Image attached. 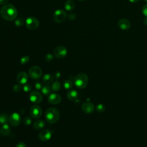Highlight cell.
Returning <instances> with one entry per match:
<instances>
[{
  "label": "cell",
  "instance_id": "cell-41",
  "mask_svg": "<svg viewBox=\"0 0 147 147\" xmlns=\"http://www.w3.org/2000/svg\"><path fill=\"white\" fill-rule=\"evenodd\" d=\"M1 134H2V133H1V129H0V136H1Z\"/></svg>",
  "mask_w": 147,
  "mask_h": 147
},
{
  "label": "cell",
  "instance_id": "cell-24",
  "mask_svg": "<svg viewBox=\"0 0 147 147\" xmlns=\"http://www.w3.org/2000/svg\"><path fill=\"white\" fill-rule=\"evenodd\" d=\"M63 87L66 90H70L73 87V83L71 80H65L63 82Z\"/></svg>",
  "mask_w": 147,
  "mask_h": 147
},
{
  "label": "cell",
  "instance_id": "cell-26",
  "mask_svg": "<svg viewBox=\"0 0 147 147\" xmlns=\"http://www.w3.org/2000/svg\"><path fill=\"white\" fill-rule=\"evenodd\" d=\"M23 90L25 92H29L32 90V86L30 84L25 83V84H24V85L23 86Z\"/></svg>",
  "mask_w": 147,
  "mask_h": 147
},
{
  "label": "cell",
  "instance_id": "cell-23",
  "mask_svg": "<svg viewBox=\"0 0 147 147\" xmlns=\"http://www.w3.org/2000/svg\"><path fill=\"white\" fill-rule=\"evenodd\" d=\"M9 120V117L6 114H0V123L1 124H6Z\"/></svg>",
  "mask_w": 147,
  "mask_h": 147
},
{
  "label": "cell",
  "instance_id": "cell-14",
  "mask_svg": "<svg viewBox=\"0 0 147 147\" xmlns=\"http://www.w3.org/2000/svg\"><path fill=\"white\" fill-rule=\"evenodd\" d=\"M28 75L24 71L20 72L16 77L17 81L21 84H24L26 83V82L28 80Z\"/></svg>",
  "mask_w": 147,
  "mask_h": 147
},
{
  "label": "cell",
  "instance_id": "cell-18",
  "mask_svg": "<svg viewBox=\"0 0 147 147\" xmlns=\"http://www.w3.org/2000/svg\"><path fill=\"white\" fill-rule=\"evenodd\" d=\"M45 125V122L41 119L36 121L33 123V127L36 130H39L42 129Z\"/></svg>",
  "mask_w": 147,
  "mask_h": 147
},
{
  "label": "cell",
  "instance_id": "cell-19",
  "mask_svg": "<svg viewBox=\"0 0 147 147\" xmlns=\"http://www.w3.org/2000/svg\"><path fill=\"white\" fill-rule=\"evenodd\" d=\"M53 76L49 74H45L42 77V81L45 84H49L53 82Z\"/></svg>",
  "mask_w": 147,
  "mask_h": 147
},
{
  "label": "cell",
  "instance_id": "cell-31",
  "mask_svg": "<svg viewBox=\"0 0 147 147\" xmlns=\"http://www.w3.org/2000/svg\"><path fill=\"white\" fill-rule=\"evenodd\" d=\"M14 24L17 26H22L23 25V24H24V20H22V18H19L18 19H16V20L14 22Z\"/></svg>",
  "mask_w": 147,
  "mask_h": 147
},
{
  "label": "cell",
  "instance_id": "cell-37",
  "mask_svg": "<svg viewBox=\"0 0 147 147\" xmlns=\"http://www.w3.org/2000/svg\"><path fill=\"white\" fill-rule=\"evenodd\" d=\"M9 0H0V5H4Z\"/></svg>",
  "mask_w": 147,
  "mask_h": 147
},
{
  "label": "cell",
  "instance_id": "cell-28",
  "mask_svg": "<svg viewBox=\"0 0 147 147\" xmlns=\"http://www.w3.org/2000/svg\"><path fill=\"white\" fill-rule=\"evenodd\" d=\"M21 88H22V87H21V84H15V85L13 86V91L15 92H19L21 91Z\"/></svg>",
  "mask_w": 147,
  "mask_h": 147
},
{
  "label": "cell",
  "instance_id": "cell-6",
  "mask_svg": "<svg viewBox=\"0 0 147 147\" xmlns=\"http://www.w3.org/2000/svg\"><path fill=\"white\" fill-rule=\"evenodd\" d=\"M53 55L57 58H64L67 55V49L64 46L60 45L56 47L53 50Z\"/></svg>",
  "mask_w": 147,
  "mask_h": 147
},
{
  "label": "cell",
  "instance_id": "cell-13",
  "mask_svg": "<svg viewBox=\"0 0 147 147\" xmlns=\"http://www.w3.org/2000/svg\"><path fill=\"white\" fill-rule=\"evenodd\" d=\"M95 107L93 103L87 102H84L82 105V109L83 111L86 114H91L92 113L94 110Z\"/></svg>",
  "mask_w": 147,
  "mask_h": 147
},
{
  "label": "cell",
  "instance_id": "cell-22",
  "mask_svg": "<svg viewBox=\"0 0 147 147\" xmlns=\"http://www.w3.org/2000/svg\"><path fill=\"white\" fill-rule=\"evenodd\" d=\"M51 88H52V90L53 91H55V92L58 91L60 90V89L61 88V84L59 82H58L57 80H56L53 82Z\"/></svg>",
  "mask_w": 147,
  "mask_h": 147
},
{
  "label": "cell",
  "instance_id": "cell-21",
  "mask_svg": "<svg viewBox=\"0 0 147 147\" xmlns=\"http://www.w3.org/2000/svg\"><path fill=\"white\" fill-rule=\"evenodd\" d=\"M41 92L44 95H48L51 94L52 92V88L48 84H46L45 86H43L41 88Z\"/></svg>",
  "mask_w": 147,
  "mask_h": 147
},
{
  "label": "cell",
  "instance_id": "cell-35",
  "mask_svg": "<svg viewBox=\"0 0 147 147\" xmlns=\"http://www.w3.org/2000/svg\"><path fill=\"white\" fill-rule=\"evenodd\" d=\"M61 76V73L59 71H56L55 74H54V78L57 80L59 79Z\"/></svg>",
  "mask_w": 147,
  "mask_h": 147
},
{
  "label": "cell",
  "instance_id": "cell-32",
  "mask_svg": "<svg viewBox=\"0 0 147 147\" xmlns=\"http://www.w3.org/2000/svg\"><path fill=\"white\" fill-rule=\"evenodd\" d=\"M45 60L47 62H50V61H52L53 60V55L51 54V53H48V54L46 55V56L45 57Z\"/></svg>",
  "mask_w": 147,
  "mask_h": 147
},
{
  "label": "cell",
  "instance_id": "cell-33",
  "mask_svg": "<svg viewBox=\"0 0 147 147\" xmlns=\"http://www.w3.org/2000/svg\"><path fill=\"white\" fill-rule=\"evenodd\" d=\"M68 18L70 20H74L76 18V15L74 13H71L68 15Z\"/></svg>",
  "mask_w": 147,
  "mask_h": 147
},
{
  "label": "cell",
  "instance_id": "cell-9",
  "mask_svg": "<svg viewBox=\"0 0 147 147\" xmlns=\"http://www.w3.org/2000/svg\"><path fill=\"white\" fill-rule=\"evenodd\" d=\"M29 99L32 103H40L42 100V95L38 91H32L30 93Z\"/></svg>",
  "mask_w": 147,
  "mask_h": 147
},
{
  "label": "cell",
  "instance_id": "cell-39",
  "mask_svg": "<svg viewBox=\"0 0 147 147\" xmlns=\"http://www.w3.org/2000/svg\"><path fill=\"white\" fill-rule=\"evenodd\" d=\"M130 2H133V3H134V2H138L139 0H129Z\"/></svg>",
  "mask_w": 147,
  "mask_h": 147
},
{
  "label": "cell",
  "instance_id": "cell-15",
  "mask_svg": "<svg viewBox=\"0 0 147 147\" xmlns=\"http://www.w3.org/2000/svg\"><path fill=\"white\" fill-rule=\"evenodd\" d=\"M118 27L122 30H127L131 26L130 22L126 18H121L118 22Z\"/></svg>",
  "mask_w": 147,
  "mask_h": 147
},
{
  "label": "cell",
  "instance_id": "cell-42",
  "mask_svg": "<svg viewBox=\"0 0 147 147\" xmlns=\"http://www.w3.org/2000/svg\"><path fill=\"white\" fill-rule=\"evenodd\" d=\"M144 1H145V2H147V0H144Z\"/></svg>",
  "mask_w": 147,
  "mask_h": 147
},
{
  "label": "cell",
  "instance_id": "cell-2",
  "mask_svg": "<svg viewBox=\"0 0 147 147\" xmlns=\"http://www.w3.org/2000/svg\"><path fill=\"white\" fill-rule=\"evenodd\" d=\"M45 118L48 123H55L60 118V112L56 107H50L45 111Z\"/></svg>",
  "mask_w": 147,
  "mask_h": 147
},
{
  "label": "cell",
  "instance_id": "cell-27",
  "mask_svg": "<svg viewBox=\"0 0 147 147\" xmlns=\"http://www.w3.org/2000/svg\"><path fill=\"white\" fill-rule=\"evenodd\" d=\"M29 59H30L29 56H25L22 57L21 59V60H20V63H21V64H26V63L29 61Z\"/></svg>",
  "mask_w": 147,
  "mask_h": 147
},
{
  "label": "cell",
  "instance_id": "cell-3",
  "mask_svg": "<svg viewBox=\"0 0 147 147\" xmlns=\"http://www.w3.org/2000/svg\"><path fill=\"white\" fill-rule=\"evenodd\" d=\"M88 82V76L84 73L78 74L74 78V83L75 86L78 88H85L87 86Z\"/></svg>",
  "mask_w": 147,
  "mask_h": 147
},
{
  "label": "cell",
  "instance_id": "cell-11",
  "mask_svg": "<svg viewBox=\"0 0 147 147\" xmlns=\"http://www.w3.org/2000/svg\"><path fill=\"white\" fill-rule=\"evenodd\" d=\"M52 137V131L48 129H43L38 134V138L42 141H47L51 139Z\"/></svg>",
  "mask_w": 147,
  "mask_h": 147
},
{
  "label": "cell",
  "instance_id": "cell-5",
  "mask_svg": "<svg viewBox=\"0 0 147 147\" xmlns=\"http://www.w3.org/2000/svg\"><path fill=\"white\" fill-rule=\"evenodd\" d=\"M67 17L65 11L62 9H58L55 11L53 15V20L57 23H61L63 22Z\"/></svg>",
  "mask_w": 147,
  "mask_h": 147
},
{
  "label": "cell",
  "instance_id": "cell-10",
  "mask_svg": "<svg viewBox=\"0 0 147 147\" xmlns=\"http://www.w3.org/2000/svg\"><path fill=\"white\" fill-rule=\"evenodd\" d=\"M21 116L17 113H13L9 117V122L13 126H17L21 122Z\"/></svg>",
  "mask_w": 147,
  "mask_h": 147
},
{
  "label": "cell",
  "instance_id": "cell-20",
  "mask_svg": "<svg viewBox=\"0 0 147 147\" xmlns=\"http://www.w3.org/2000/svg\"><path fill=\"white\" fill-rule=\"evenodd\" d=\"M75 6V2L72 0H67L65 2V5H64L65 9L68 11L73 10L74 9Z\"/></svg>",
  "mask_w": 147,
  "mask_h": 147
},
{
  "label": "cell",
  "instance_id": "cell-36",
  "mask_svg": "<svg viewBox=\"0 0 147 147\" xmlns=\"http://www.w3.org/2000/svg\"><path fill=\"white\" fill-rule=\"evenodd\" d=\"M16 147H26V145L25 143H24L22 142H20L16 145Z\"/></svg>",
  "mask_w": 147,
  "mask_h": 147
},
{
  "label": "cell",
  "instance_id": "cell-40",
  "mask_svg": "<svg viewBox=\"0 0 147 147\" xmlns=\"http://www.w3.org/2000/svg\"><path fill=\"white\" fill-rule=\"evenodd\" d=\"M78 1H84L85 0H78Z\"/></svg>",
  "mask_w": 147,
  "mask_h": 147
},
{
  "label": "cell",
  "instance_id": "cell-34",
  "mask_svg": "<svg viewBox=\"0 0 147 147\" xmlns=\"http://www.w3.org/2000/svg\"><path fill=\"white\" fill-rule=\"evenodd\" d=\"M142 12L145 17H147V3L143 6L142 8Z\"/></svg>",
  "mask_w": 147,
  "mask_h": 147
},
{
  "label": "cell",
  "instance_id": "cell-12",
  "mask_svg": "<svg viewBox=\"0 0 147 147\" xmlns=\"http://www.w3.org/2000/svg\"><path fill=\"white\" fill-rule=\"evenodd\" d=\"M61 101V97L60 95L53 93L49 95L48 98V102L51 105H57Z\"/></svg>",
  "mask_w": 147,
  "mask_h": 147
},
{
  "label": "cell",
  "instance_id": "cell-16",
  "mask_svg": "<svg viewBox=\"0 0 147 147\" xmlns=\"http://www.w3.org/2000/svg\"><path fill=\"white\" fill-rule=\"evenodd\" d=\"M67 96L69 100H72V101L75 100L78 97V92L75 90H70L68 92L67 94Z\"/></svg>",
  "mask_w": 147,
  "mask_h": 147
},
{
  "label": "cell",
  "instance_id": "cell-25",
  "mask_svg": "<svg viewBox=\"0 0 147 147\" xmlns=\"http://www.w3.org/2000/svg\"><path fill=\"white\" fill-rule=\"evenodd\" d=\"M96 110L98 113H103L105 110V107L102 104H99L96 107Z\"/></svg>",
  "mask_w": 147,
  "mask_h": 147
},
{
  "label": "cell",
  "instance_id": "cell-4",
  "mask_svg": "<svg viewBox=\"0 0 147 147\" xmlns=\"http://www.w3.org/2000/svg\"><path fill=\"white\" fill-rule=\"evenodd\" d=\"M28 74L30 78L34 80H37L40 79L42 75V70L39 67L34 65L29 69Z\"/></svg>",
  "mask_w": 147,
  "mask_h": 147
},
{
  "label": "cell",
  "instance_id": "cell-38",
  "mask_svg": "<svg viewBox=\"0 0 147 147\" xmlns=\"http://www.w3.org/2000/svg\"><path fill=\"white\" fill-rule=\"evenodd\" d=\"M143 23H144L145 25H147V17H145L143 19Z\"/></svg>",
  "mask_w": 147,
  "mask_h": 147
},
{
  "label": "cell",
  "instance_id": "cell-30",
  "mask_svg": "<svg viewBox=\"0 0 147 147\" xmlns=\"http://www.w3.org/2000/svg\"><path fill=\"white\" fill-rule=\"evenodd\" d=\"M34 87L37 90H41L42 87V84L40 81H36L34 83Z\"/></svg>",
  "mask_w": 147,
  "mask_h": 147
},
{
  "label": "cell",
  "instance_id": "cell-17",
  "mask_svg": "<svg viewBox=\"0 0 147 147\" xmlns=\"http://www.w3.org/2000/svg\"><path fill=\"white\" fill-rule=\"evenodd\" d=\"M1 133L5 136H7L8 135H9V134L10 133V131H11V129L10 126L6 123V124H3L2 125V126L1 128Z\"/></svg>",
  "mask_w": 147,
  "mask_h": 147
},
{
  "label": "cell",
  "instance_id": "cell-7",
  "mask_svg": "<svg viewBox=\"0 0 147 147\" xmlns=\"http://www.w3.org/2000/svg\"><path fill=\"white\" fill-rule=\"evenodd\" d=\"M25 24L28 29L30 30H35L38 27L39 22L37 18L31 17L26 19Z\"/></svg>",
  "mask_w": 147,
  "mask_h": 147
},
{
  "label": "cell",
  "instance_id": "cell-1",
  "mask_svg": "<svg viewBox=\"0 0 147 147\" xmlns=\"http://www.w3.org/2000/svg\"><path fill=\"white\" fill-rule=\"evenodd\" d=\"M2 18L7 21H12L15 20L17 16V11L16 7L11 4L4 5L0 11Z\"/></svg>",
  "mask_w": 147,
  "mask_h": 147
},
{
  "label": "cell",
  "instance_id": "cell-8",
  "mask_svg": "<svg viewBox=\"0 0 147 147\" xmlns=\"http://www.w3.org/2000/svg\"><path fill=\"white\" fill-rule=\"evenodd\" d=\"M30 114L34 118H38L42 115V109L39 106L33 105L30 108Z\"/></svg>",
  "mask_w": 147,
  "mask_h": 147
},
{
  "label": "cell",
  "instance_id": "cell-29",
  "mask_svg": "<svg viewBox=\"0 0 147 147\" xmlns=\"http://www.w3.org/2000/svg\"><path fill=\"white\" fill-rule=\"evenodd\" d=\"M23 123L25 125H29L32 123V119L29 117H26L24 118Z\"/></svg>",
  "mask_w": 147,
  "mask_h": 147
}]
</instances>
